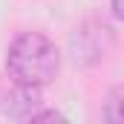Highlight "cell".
<instances>
[{
    "instance_id": "cell-1",
    "label": "cell",
    "mask_w": 124,
    "mask_h": 124,
    "mask_svg": "<svg viewBox=\"0 0 124 124\" xmlns=\"http://www.w3.org/2000/svg\"><path fill=\"white\" fill-rule=\"evenodd\" d=\"M6 66H9V75L15 78L17 87L38 90V87H46L58 75L61 52L43 32H23L12 40Z\"/></svg>"
},
{
    "instance_id": "cell-2",
    "label": "cell",
    "mask_w": 124,
    "mask_h": 124,
    "mask_svg": "<svg viewBox=\"0 0 124 124\" xmlns=\"http://www.w3.org/2000/svg\"><path fill=\"white\" fill-rule=\"evenodd\" d=\"M104 118L107 124H121V87H113L104 101Z\"/></svg>"
},
{
    "instance_id": "cell-3",
    "label": "cell",
    "mask_w": 124,
    "mask_h": 124,
    "mask_svg": "<svg viewBox=\"0 0 124 124\" xmlns=\"http://www.w3.org/2000/svg\"><path fill=\"white\" fill-rule=\"evenodd\" d=\"M26 124H69V121H66V116L58 113V110H40V113H35Z\"/></svg>"
},
{
    "instance_id": "cell-4",
    "label": "cell",
    "mask_w": 124,
    "mask_h": 124,
    "mask_svg": "<svg viewBox=\"0 0 124 124\" xmlns=\"http://www.w3.org/2000/svg\"><path fill=\"white\" fill-rule=\"evenodd\" d=\"M113 15H116V17L124 15V12H121V0H113Z\"/></svg>"
}]
</instances>
